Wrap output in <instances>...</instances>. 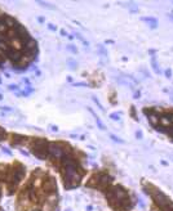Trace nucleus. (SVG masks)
Here are the masks:
<instances>
[{"mask_svg":"<svg viewBox=\"0 0 173 211\" xmlns=\"http://www.w3.org/2000/svg\"><path fill=\"white\" fill-rule=\"evenodd\" d=\"M65 184L67 188H71V187H75V185L79 184L80 182V175L76 170V165L72 160H65Z\"/></svg>","mask_w":173,"mask_h":211,"instance_id":"obj_1","label":"nucleus"},{"mask_svg":"<svg viewBox=\"0 0 173 211\" xmlns=\"http://www.w3.org/2000/svg\"><path fill=\"white\" fill-rule=\"evenodd\" d=\"M151 196H153L154 201L156 202V205L163 211H173V202L164 194L163 192L155 189L154 192H151Z\"/></svg>","mask_w":173,"mask_h":211,"instance_id":"obj_2","label":"nucleus"},{"mask_svg":"<svg viewBox=\"0 0 173 211\" xmlns=\"http://www.w3.org/2000/svg\"><path fill=\"white\" fill-rule=\"evenodd\" d=\"M107 197L111 200L112 202H118L119 205H122V203H127V202H129V200H128V197H127V193L123 191L122 188H119V187H114V188H111L110 191H109L107 193Z\"/></svg>","mask_w":173,"mask_h":211,"instance_id":"obj_3","label":"nucleus"},{"mask_svg":"<svg viewBox=\"0 0 173 211\" xmlns=\"http://www.w3.org/2000/svg\"><path fill=\"white\" fill-rule=\"evenodd\" d=\"M48 151H49V153H51L53 157H56V158H59V157L63 156V149L58 146V144H56V143H51V144H49Z\"/></svg>","mask_w":173,"mask_h":211,"instance_id":"obj_4","label":"nucleus"},{"mask_svg":"<svg viewBox=\"0 0 173 211\" xmlns=\"http://www.w3.org/2000/svg\"><path fill=\"white\" fill-rule=\"evenodd\" d=\"M159 124H160L161 126H171L172 125L171 115H163L161 117H159Z\"/></svg>","mask_w":173,"mask_h":211,"instance_id":"obj_5","label":"nucleus"},{"mask_svg":"<svg viewBox=\"0 0 173 211\" xmlns=\"http://www.w3.org/2000/svg\"><path fill=\"white\" fill-rule=\"evenodd\" d=\"M147 118H149L151 125L156 126L159 124V116L156 113H154V112H149V113H147Z\"/></svg>","mask_w":173,"mask_h":211,"instance_id":"obj_6","label":"nucleus"},{"mask_svg":"<svg viewBox=\"0 0 173 211\" xmlns=\"http://www.w3.org/2000/svg\"><path fill=\"white\" fill-rule=\"evenodd\" d=\"M142 21L143 22H146V23H149V26L151 27V29H156L158 27V21L155 18H151V17H143Z\"/></svg>","mask_w":173,"mask_h":211,"instance_id":"obj_7","label":"nucleus"},{"mask_svg":"<svg viewBox=\"0 0 173 211\" xmlns=\"http://www.w3.org/2000/svg\"><path fill=\"white\" fill-rule=\"evenodd\" d=\"M88 111H89V112H90V113H92V115H93V116H94V118H96V122H97V125H98V128H100L101 130H105V125H104V124H102V121L100 120V117H98V116H97V115H96V113H94V112H93V110H92V108H88Z\"/></svg>","mask_w":173,"mask_h":211,"instance_id":"obj_8","label":"nucleus"},{"mask_svg":"<svg viewBox=\"0 0 173 211\" xmlns=\"http://www.w3.org/2000/svg\"><path fill=\"white\" fill-rule=\"evenodd\" d=\"M7 54L9 55L10 59H13V61H18L20 57H21V53L20 52H14V50H9Z\"/></svg>","mask_w":173,"mask_h":211,"instance_id":"obj_9","label":"nucleus"},{"mask_svg":"<svg viewBox=\"0 0 173 211\" xmlns=\"http://www.w3.org/2000/svg\"><path fill=\"white\" fill-rule=\"evenodd\" d=\"M7 30H8V26H7L5 21L4 19H0V34L4 35V32H7Z\"/></svg>","mask_w":173,"mask_h":211,"instance_id":"obj_10","label":"nucleus"},{"mask_svg":"<svg viewBox=\"0 0 173 211\" xmlns=\"http://www.w3.org/2000/svg\"><path fill=\"white\" fill-rule=\"evenodd\" d=\"M151 66H153L154 71L156 72V73L160 72V70H159V66L156 65V58H155V57H151Z\"/></svg>","mask_w":173,"mask_h":211,"instance_id":"obj_11","label":"nucleus"},{"mask_svg":"<svg viewBox=\"0 0 173 211\" xmlns=\"http://www.w3.org/2000/svg\"><path fill=\"white\" fill-rule=\"evenodd\" d=\"M92 99H93V102H94V103H96V104L98 106V108H100V110H101V111H105V110H104V106H102V104L100 103V100H98V99H97V98H96V97H94V95H93V97H92Z\"/></svg>","mask_w":173,"mask_h":211,"instance_id":"obj_12","label":"nucleus"},{"mask_svg":"<svg viewBox=\"0 0 173 211\" xmlns=\"http://www.w3.org/2000/svg\"><path fill=\"white\" fill-rule=\"evenodd\" d=\"M5 23H7V26H8V24H9V26H12V24L16 23V21L12 19L10 17H7V18H5Z\"/></svg>","mask_w":173,"mask_h":211,"instance_id":"obj_13","label":"nucleus"},{"mask_svg":"<svg viewBox=\"0 0 173 211\" xmlns=\"http://www.w3.org/2000/svg\"><path fill=\"white\" fill-rule=\"evenodd\" d=\"M98 52H100L102 55H105V57H107V50H105V48L102 47V45H100V47H98Z\"/></svg>","mask_w":173,"mask_h":211,"instance_id":"obj_14","label":"nucleus"},{"mask_svg":"<svg viewBox=\"0 0 173 211\" xmlns=\"http://www.w3.org/2000/svg\"><path fill=\"white\" fill-rule=\"evenodd\" d=\"M67 65L70 66V67H71V70H75V68H76V66H77V65H76V62H74V61H69V62H67Z\"/></svg>","mask_w":173,"mask_h":211,"instance_id":"obj_15","label":"nucleus"},{"mask_svg":"<svg viewBox=\"0 0 173 211\" xmlns=\"http://www.w3.org/2000/svg\"><path fill=\"white\" fill-rule=\"evenodd\" d=\"M110 136H111V139H114V140H115V142H118V143H124V140H122L120 138H118V136H115L114 134H111Z\"/></svg>","mask_w":173,"mask_h":211,"instance_id":"obj_16","label":"nucleus"},{"mask_svg":"<svg viewBox=\"0 0 173 211\" xmlns=\"http://www.w3.org/2000/svg\"><path fill=\"white\" fill-rule=\"evenodd\" d=\"M110 117H111V118H114V120H115V121H118V120H120V116H119L118 113H111V115H110Z\"/></svg>","mask_w":173,"mask_h":211,"instance_id":"obj_17","label":"nucleus"},{"mask_svg":"<svg viewBox=\"0 0 173 211\" xmlns=\"http://www.w3.org/2000/svg\"><path fill=\"white\" fill-rule=\"evenodd\" d=\"M67 49H69L70 52H72V53H77V49H76L75 47H74V45H69Z\"/></svg>","mask_w":173,"mask_h":211,"instance_id":"obj_18","label":"nucleus"},{"mask_svg":"<svg viewBox=\"0 0 173 211\" xmlns=\"http://www.w3.org/2000/svg\"><path fill=\"white\" fill-rule=\"evenodd\" d=\"M0 110H3V111H5V112H10V111H13V108H10V107H7V106H3Z\"/></svg>","mask_w":173,"mask_h":211,"instance_id":"obj_19","label":"nucleus"},{"mask_svg":"<svg viewBox=\"0 0 173 211\" xmlns=\"http://www.w3.org/2000/svg\"><path fill=\"white\" fill-rule=\"evenodd\" d=\"M8 89L9 90H17V89H18V85H16V84L13 85V84H12V85H8Z\"/></svg>","mask_w":173,"mask_h":211,"instance_id":"obj_20","label":"nucleus"},{"mask_svg":"<svg viewBox=\"0 0 173 211\" xmlns=\"http://www.w3.org/2000/svg\"><path fill=\"white\" fill-rule=\"evenodd\" d=\"M38 4H40V5H44V6H45V8H52V6H51V5H49V4H48V3H44V1H38Z\"/></svg>","mask_w":173,"mask_h":211,"instance_id":"obj_21","label":"nucleus"},{"mask_svg":"<svg viewBox=\"0 0 173 211\" xmlns=\"http://www.w3.org/2000/svg\"><path fill=\"white\" fill-rule=\"evenodd\" d=\"M165 76H167L168 79H171V77H172V71H171V70H167V71H165Z\"/></svg>","mask_w":173,"mask_h":211,"instance_id":"obj_22","label":"nucleus"},{"mask_svg":"<svg viewBox=\"0 0 173 211\" xmlns=\"http://www.w3.org/2000/svg\"><path fill=\"white\" fill-rule=\"evenodd\" d=\"M75 86H88V84L87 83H76V84H74Z\"/></svg>","mask_w":173,"mask_h":211,"instance_id":"obj_23","label":"nucleus"},{"mask_svg":"<svg viewBox=\"0 0 173 211\" xmlns=\"http://www.w3.org/2000/svg\"><path fill=\"white\" fill-rule=\"evenodd\" d=\"M48 27H49V30H52V31H56V30H57V27H56L54 24H52V23H49Z\"/></svg>","mask_w":173,"mask_h":211,"instance_id":"obj_24","label":"nucleus"},{"mask_svg":"<svg viewBox=\"0 0 173 211\" xmlns=\"http://www.w3.org/2000/svg\"><path fill=\"white\" fill-rule=\"evenodd\" d=\"M136 136H137V138H142V133H141V131H137V133H136Z\"/></svg>","mask_w":173,"mask_h":211,"instance_id":"obj_25","label":"nucleus"},{"mask_svg":"<svg viewBox=\"0 0 173 211\" xmlns=\"http://www.w3.org/2000/svg\"><path fill=\"white\" fill-rule=\"evenodd\" d=\"M3 136H4V133H3V131H1V130H0V140H1V139H3Z\"/></svg>","mask_w":173,"mask_h":211,"instance_id":"obj_26","label":"nucleus"},{"mask_svg":"<svg viewBox=\"0 0 173 211\" xmlns=\"http://www.w3.org/2000/svg\"><path fill=\"white\" fill-rule=\"evenodd\" d=\"M61 34L63 35V36H65V35H67V34H66V31H65V30H62V31H61Z\"/></svg>","mask_w":173,"mask_h":211,"instance_id":"obj_27","label":"nucleus"},{"mask_svg":"<svg viewBox=\"0 0 173 211\" xmlns=\"http://www.w3.org/2000/svg\"><path fill=\"white\" fill-rule=\"evenodd\" d=\"M1 63H3V57L0 55V65H1Z\"/></svg>","mask_w":173,"mask_h":211,"instance_id":"obj_28","label":"nucleus"},{"mask_svg":"<svg viewBox=\"0 0 173 211\" xmlns=\"http://www.w3.org/2000/svg\"><path fill=\"white\" fill-rule=\"evenodd\" d=\"M169 19H172V21H173V16H169Z\"/></svg>","mask_w":173,"mask_h":211,"instance_id":"obj_29","label":"nucleus"}]
</instances>
